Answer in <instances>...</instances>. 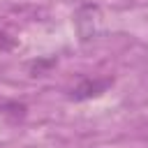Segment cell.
Returning a JSON list of instances; mask_svg holds the SVG:
<instances>
[{
  "instance_id": "cell-4",
  "label": "cell",
  "mask_w": 148,
  "mask_h": 148,
  "mask_svg": "<svg viewBox=\"0 0 148 148\" xmlns=\"http://www.w3.org/2000/svg\"><path fill=\"white\" fill-rule=\"evenodd\" d=\"M56 65V58H49V60H39V62H32V76H37V74H42L46 67H53Z\"/></svg>"
},
{
  "instance_id": "cell-2",
  "label": "cell",
  "mask_w": 148,
  "mask_h": 148,
  "mask_svg": "<svg viewBox=\"0 0 148 148\" xmlns=\"http://www.w3.org/2000/svg\"><path fill=\"white\" fill-rule=\"evenodd\" d=\"M113 79L111 76H104V79H81L72 92H69V99L74 102H86V99H92V97H99L102 92H106L111 88Z\"/></svg>"
},
{
  "instance_id": "cell-3",
  "label": "cell",
  "mask_w": 148,
  "mask_h": 148,
  "mask_svg": "<svg viewBox=\"0 0 148 148\" xmlns=\"http://www.w3.org/2000/svg\"><path fill=\"white\" fill-rule=\"evenodd\" d=\"M12 49H16V39H14L9 32H2V30H0V53L12 51Z\"/></svg>"
},
{
  "instance_id": "cell-1",
  "label": "cell",
  "mask_w": 148,
  "mask_h": 148,
  "mask_svg": "<svg viewBox=\"0 0 148 148\" xmlns=\"http://www.w3.org/2000/svg\"><path fill=\"white\" fill-rule=\"evenodd\" d=\"M74 23H76V30H79V37L83 42L88 39H95L99 35V25H102V14H99V7L97 5H81L76 9V16H74Z\"/></svg>"
}]
</instances>
